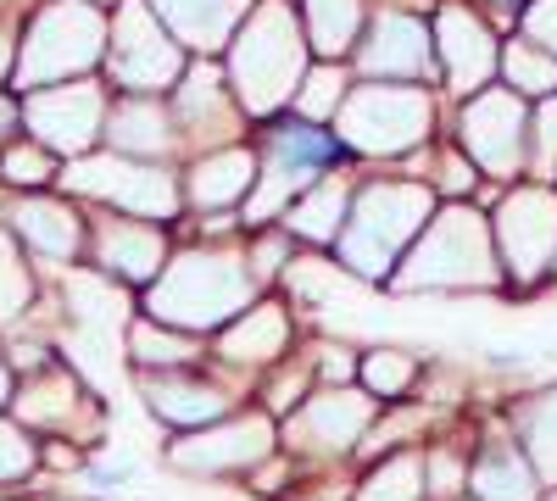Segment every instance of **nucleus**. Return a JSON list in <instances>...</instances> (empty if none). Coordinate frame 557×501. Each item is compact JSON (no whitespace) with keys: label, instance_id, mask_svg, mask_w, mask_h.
<instances>
[{"label":"nucleus","instance_id":"obj_1","mask_svg":"<svg viewBox=\"0 0 557 501\" xmlns=\"http://www.w3.org/2000/svg\"><path fill=\"white\" fill-rule=\"evenodd\" d=\"M257 306V273L235 246H190L173 251L162 279L146 290V317L184 335H218Z\"/></svg>","mask_w":557,"mask_h":501},{"label":"nucleus","instance_id":"obj_2","mask_svg":"<svg viewBox=\"0 0 557 501\" xmlns=\"http://www.w3.org/2000/svg\"><path fill=\"white\" fill-rule=\"evenodd\" d=\"M307 28L285 0H257L246 23L228 39V89L246 117H273L278 107L296 101V89L307 78Z\"/></svg>","mask_w":557,"mask_h":501},{"label":"nucleus","instance_id":"obj_3","mask_svg":"<svg viewBox=\"0 0 557 501\" xmlns=\"http://www.w3.org/2000/svg\"><path fill=\"white\" fill-rule=\"evenodd\" d=\"M496 285H507V279L496 262L491 217L469 201L435 206L424 235L412 240V251L391 273V290H401V296H412V290H496Z\"/></svg>","mask_w":557,"mask_h":501},{"label":"nucleus","instance_id":"obj_4","mask_svg":"<svg viewBox=\"0 0 557 501\" xmlns=\"http://www.w3.org/2000/svg\"><path fill=\"white\" fill-rule=\"evenodd\" d=\"M435 217V185L424 178H380L351 196V217L341 229V267L357 279H385L401 267L412 240L424 235V223Z\"/></svg>","mask_w":557,"mask_h":501},{"label":"nucleus","instance_id":"obj_5","mask_svg":"<svg viewBox=\"0 0 557 501\" xmlns=\"http://www.w3.org/2000/svg\"><path fill=\"white\" fill-rule=\"evenodd\" d=\"M107 39H112V23L101 7H89V0H45L34 23L23 28L12 84L23 96L51 84H73L96 62H107Z\"/></svg>","mask_w":557,"mask_h":501},{"label":"nucleus","instance_id":"obj_6","mask_svg":"<svg viewBox=\"0 0 557 501\" xmlns=\"http://www.w3.org/2000/svg\"><path fill=\"white\" fill-rule=\"evenodd\" d=\"M435 101L424 84H351L335 140L357 156H407L430 140Z\"/></svg>","mask_w":557,"mask_h":501},{"label":"nucleus","instance_id":"obj_7","mask_svg":"<svg viewBox=\"0 0 557 501\" xmlns=\"http://www.w3.org/2000/svg\"><path fill=\"white\" fill-rule=\"evenodd\" d=\"M62 185L84 201H101L123 217H139V223H168L178 217L184 206V185L178 173H168L162 162H134V156H117V151H89L78 156L73 167H62Z\"/></svg>","mask_w":557,"mask_h":501},{"label":"nucleus","instance_id":"obj_8","mask_svg":"<svg viewBox=\"0 0 557 501\" xmlns=\"http://www.w3.org/2000/svg\"><path fill=\"white\" fill-rule=\"evenodd\" d=\"M491 240L507 285H541L557 273V190L552 185H513L491 212Z\"/></svg>","mask_w":557,"mask_h":501},{"label":"nucleus","instance_id":"obj_9","mask_svg":"<svg viewBox=\"0 0 557 501\" xmlns=\"http://www.w3.org/2000/svg\"><path fill=\"white\" fill-rule=\"evenodd\" d=\"M184 45L162 28V17L146 7V0H117L112 17V39H107V78L128 96H162V89H178L184 78Z\"/></svg>","mask_w":557,"mask_h":501},{"label":"nucleus","instance_id":"obj_10","mask_svg":"<svg viewBox=\"0 0 557 501\" xmlns=\"http://www.w3.org/2000/svg\"><path fill=\"white\" fill-rule=\"evenodd\" d=\"M335 146L341 140H330V134L312 128V123H278V128H268L257 190L246 201V223H268L278 212H290V201H301L323 178V162L335 156Z\"/></svg>","mask_w":557,"mask_h":501},{"label":"nucleus","instance_id":"obj_11","mask_svg":"<svg viewBox=\"0 0 557 501\" xmlns=\"http://www.w3.org/2000/svg\"><path fill=\"white\" fill-rule=\"evenodd\" d=\"M457 140H462V156H469L485 178L513 185L519 173H530V107L507 84L480 89L457 117Z\"/></svg>","mask_w":557,"mask_h":501},{"label":"nucleus","instance_id":"obj_12","mask_svg":"<svg viewBox=\"0 0 557 501\" xmlns=\"http://www.w3.org/2000/svg\"><path fill=\"white\" fill-rule=\"evenodd\" d=\"M107 112H112V101L96 78H73V84H51V89L23 96L28 140L67 162L89 156L96 140H107Z\"/></svg>","mask_w":557,"mask_h":501},{"label":"nucleus","instance_id":"obj_13","mask_svg":"<svg viewBox=\"0 0 557 501\" xmlns=\"http://www.w3.org/2000/svg\"><path fill=\"white\" fill-rule=\"evenodd\" d=\"M278 446V429L268 413H228L196 435H184L168 446V463L178 474H201V479H223V474H257Z\"/></svg>","mask_w":557,"mask_h":501},{"label":"nucleus","instance_id":"obj_14","mask_svg":"<svg viewBox=\"0 0 557 501\" xmlns=\"http://www.w3.org/2000/svg\"><path fill=\"white\" fill-rule=\"evenodd\" d=\"M374 418H380V401L357 385L312 390L285 418V446L301 451V458H346V451H357L368 440Z\"/></svg>","mask_w":557,"mask_h":501},{"label":"nucleus","instance_id":"obj_15","mask_svg":"<svg viewBox=\"0 0 557 501\" xmlns=\"http://www.w3.org/2000/svg\"><path fill=\"white\" fill-rule=\"evenodd\" d=\"M357 67L368 84H418L435 73V28L412 12H380L357 45Z\"/></svg>","mask_w":557,"mask_h":501},{"label":"nucleus","instance_id":"obj_16","mask_svg":"<svg viewBox=\"0 0 557 501\" xmlns=\"http://www.w3.org/2000/svg\"><path fill=\"white\" fill-rule=\"evenodd\" d=\"M435 57H441V73L446 84L457 89V96H480V89H491V73L502 67V51L491 28L469 12V7H441L435 17Z\"/></svg>","mask_w":557,"mask_h":501},{"label":"nucleus","instance_id":"obj_17","mask_svg":"<svg viewBox=\"0 0 557 501\" xmlns=\"http://www.w3.org/2000/svg\"><path fill=\"white\" fill-rule=\"evenodd\" d=\"M89 251H96V262L107 273H117V279L128 285H157L162 279V267H168V235H162V223H139V217H96V229H89Z\"/></svg>","mask_w":557,"mask_h":501},{"label":"nucleus","instance_id":"obj_18","mask_svg":"<svg viewBox=\"0 0 557 501\" xmlns=\"http://www.w3.org/2000/svg\"><path fill=\"white\" fill-rule=\"evenodd\" d=\"M240 101H235V89H228V78L201 62V67H184L178 78V107H173V123L178 134H196L201 146L223 151V146H235V128H240Z\"/></svg>","mask_w":557,"mask_h":501},{"label":"nucleus","instance_id":"obj_19","mask_svg":"<svg viewBox=\"0 0 557 501\" xmlns=\"http://www.w3.org/2000/svg\"><path fill=\"white\" fill-rule=\"evenodd\" d=\"M139 390H146L151 413H157L162 424L184 429V435H196V429H207V424H218V418L235 413V396H228L223 385H212V379H201V374H190V368L139 374Z\"/></svg>","mask_w":557,"mask_h":501},{"label":"nucleus","instance_id":"obj_20","mask_svg":"<svg viewBox=\"0 0 557 501\" xmlns=\"http://www.w3.org/2000/svg\"><path fill=\"white\" fill-rule=\"evenodd\" d=\"M257 167H262V156L246 151V146L201 151L196 167L184 173V201L201 206V212H228V206H240V201H251V190H257Z\"/></svg>","mask_w":557,"mask_h":501},{"label":"nucleus","instance_id":"obj_21","mask_svg":"<svg viewBox=\"0 0 557 501\" xmlns=\"http://www.w3.org/2000/svg\"><path fill=\"white\" fill-rule=\"evenodd\" d=\"M12 235L23 240V251H34L39 262H73L84 251V217L57 201V196H17L12 206Z\"/></svg>","mask_w":557,"mask_h":501},{"label":"nucleus","instance_id":"obj_22","mask_svg":"<svg viewBox=\"0 0 557 501\" xmlns=\"http://www.w3.org/2000/svg\"><path fill=\"white\" fill-rule=\"evenodd\" d=\"M290 351V312L285 301H257L246 306L228 329H218V356L228 368H268Z\"/></svg>","mask_w":557,"mask_h":501},{"label":"nucleus","instance_id":"obj_23","mask_svg":"<svg viewBox=\"0 0 557 501\" xmlns=\"http://www.w3.org/2000/svg\"><path fill=\"white\" fill-rule=\"evenodd\" d=\"M146 7L162 17V28L184 45V51H223L235 28L246 23V0H146Z\"/></svg>","mask_w":557,"mask_h":501},{"label":"nucleus","instance_id":"obj_24","mask_svg":"<svg viewBox=\"0 0 557 501\" xmlns=\"http://www.w3.org/2000/svg\"><path fill=\"white\" fill-rule=\"evenodd\" d=\"M107 146L117 156H134V162H162L178 146V123H173V112L162 101L128 96V101H117L107 112Z\"/></svg>","mask_w":557,"mask_h":501},{"label":"nucleus","instance_id":"obj_25","mask_svg":"<svg viewBox=\"0 0 557 501\" xmlns=\"http://www.w3.org/2000/svg\"><path fill=\"white\" fill-rule=\"evenodd\" d=\"M17 424L34 435V429H45V435H73V424H78V413H89V396H84V385L67 374V368H39L23 390H17Z\"/></svg>","mask_w":557,"mask_h":501},{"label":"nucleus","instance_id":"obj_26","mask_svg":"<svg viewBox=\"0 0 557 501\" xmlns=\"http://www.w3.org/2000/svg\"><path fill=\"white\" fill-rule=\"evenodd\" d=\"M541 474L530 463V451L519 440H507V435H491L480 446V458L469 468V490L474 501H541Z\"/></svg>","mask_w":557,"mask_h":501},{"label":"nucleus","instance_id":"obj_27","mask_svg":"<svg viewBox=\"0 0 557 501\" xmlns=\"http://www.w3.org/2000/svg\"><path fill=\"white\" fill-rule=\"evenodd\" d=\"M351 185L335 173V178H318V185L301 196V201H290V212H285V235H301V240H312V246H335L341 240V229H346V217H351Z\"/></svg>","mask_w":557,"mask_h":501},{"label":"nucleus","instance_id":"obj_28","mask_svg":"<svg viewBox=\"0 0 557 501\" xmlns=\"http://www.w3.org/2000/svg\"><path fill=\"white\" fill-rule=\"evenodd\" d=\"M301 28L312 57L341 62L351 45H362V0H301Z\"/></svg>","mask_w":557,"mask_h":501},{"label":"nucleus","instance_id":"obj_29","mask_svg":"<svg viewBox=\"0 0 557 501\" xmlns=\"http://www.w3.org/2000/svg\"><path fill=\"white\" fill-rule=\"evenodd\" d=\"M128 356L139 374H168V368H190L201 356V335H184V329H168L157 317H139L128 329Z\"/></svg>","mask_w":557,"mask_h":501},{"label":"nucleus","instance_id":"obj_30","mask_svg":"<svg viewBox=\"0 0 557 501\" xmlns=\"http://www.w3.org/2000/svg\"><path fill=\"white\" fill-rule=\"evenodd\" d=\"M502 78L519 101H552L557 96V57L530 45V39H513L502 51Z\"/></svg>","mask_w":557,"mask_h":501},{"label":"nucleus","instance_id":"obj_31","mask_svg":"<svg viewBox=\"0 0 557 501\" xmlns=\"http://www.w3.org/2000/svg\"><path fill=\"white\" fill-rule=\"evenodd\" d=\"M357 501H430L424 458L418 451H391L380 468H368V479L357 485Z\"/></svg>","mask_w":557,"mask_h":501},{"label":"nucleus","instance_id":"obj_32","mask_svg":"<svg viewBox=\"0 0 557 501\" xmlns=\"http://www.w3.org/2000/svg\"><path fill=\"white\" fill-rule=\"evenodd\" d=\"M519 435H524L519 446L530 451L535 474L541 479H557V385L541 390V396H530L519 406Z\"/></svg>","mask_w":557,"mask_h":501},{"label":"nucleus","instance_id":"obj_33","mask_svg":"<svg viewBox=\"0 0 557 501\" xmlns=\"http://www.w3.org/2000/svg\"><path fill=\"white\" fill-rule=\"evenodd\" d=\"M346 96H351L346 67H341V62H318V67H307V78H301V89H296L290 107H296L301 123H335L341 107H346Z\"/></svg>","mask_w":557,"mask_h":501},{"label":"nucleus","instance_id":"obj_34","mask_svg":"<svg viewBox=\"0 0 557 501\" xmlns=\"http://www.w3.org/2000/svg\"><path fill=\"white\" fill-rule=\"evenodd\" d=\"M357 379H362V390L374 401H401L412 390V379H418V356L401 351V346H374L357 362Z\"/></svg>","mask_w":557,"mask_h":501},{"label":"nucleus","instance_id":"obj_35","mask_svg":"<svg viewBox=\"0 0 557 501\" xmlns=\"http://www.w3.org/2000/svg\"><path fill=\"white\" fill-rule=\"evenodd\" d=\"M34 301V273L23 262V240L0 223V329L12 324V317H23Z\"/></svg>","mask_w":557,"mask_h":501},{"label":"nucleus","instance_id":"obj_36","mask_svg":"<svg viewBox=\"0 0 557 501\" xmlns=\"http://www.w3.org/2000/svg\"><path fill=\"white\" fill-rule=\"evenodd\" d=\"M0 178H7L12 190H23V196H39L51 178H62V162L45 146H34V140H12L7 151H0Z\"/></svg>","mask_w":557,"mask_h":501},{"label":"nucleus","instance_id":"obj_37","mask_svg":"<svg viewBox=\"0 0 557 501\" xmlns=\"http://www.w3.org/2000/svg\"><path fill=\"white\" fill-rule=\"evenodd\" d=\"M530 178L535 185L557 178V96L535 101V112H530Z\"/></svg>","mask_w":557,"mask_h":501},{"label":"nucleus","instance_id":"obj_38","mask_svg":"<svg viewBox=\"0 0 557 501\" xmlns=\"http://www.w3.org/2000/svg\"><path fill=\"white\" fill-rule=\"evenodd\" d=\"M39 468V440L17 424V418H0V485H23Z\"/></svg>","mask_w":557,"mask_h":501},{"label":"nucleus","instance_id":"obj_39","mask_svg":"<svg viewBox=\"0 0 557 501\" xmlns=\"http://www.w3.org/2000/svg\"><path fill=\"white\" fill-rule=\"evenodd\" d=\"M424 490H430L435 501H451V496H462V490H469V463H462L451 446H435V451H424Z\"/></svg>","mask_w":557,"mask_h":501},{"label":"nucleus","instance_id":"obj_40","mask_svg":"<svg viewBox=\"0 0 557 501\" xmlns=\"http://www.w3.org/2000/svg\"><path fill=\"white\" fill-rule=\"evenodd\" d=\"M312 379H318V390H341V385H351V379H357L351 351H346V346H318V351H312Z\"/></svg>","mask_w":557,"mask_h":501},{"label":"nucleus","instance_id":"obj_41","mask_svg":"<svg viewBox=\"0 0 557 501\" xmlns=\"http://www.w3.org/2000/svg\"><path fill=\"white\" fill-rule=\"evenodd\" d=\"M246 262H251V273H257V285L273 279V273L290 262V235H262V240L246 251Z\"/></svg>","mask_w":557,"mask_h":501},{"label":"nucleus","instance_id":"obj_42","mask_svg":"<svg viewBox=\"0 0 557 501\" xmlns=\"http://www.w3.org/2000/svg\"><path fill=\"white\" fill-rule=\"evenodd\" d=\"M524 39L557 57V0H530V12H524Z\"/></svg>","mask_w":557,"mask_h":501},{"label":"nucleus","instance_id":"obj_43","mask_svg":"<svg viewBox=\"0 0 557 501\" xmlns=\"http://www.w3.org/2000/svg\"><path fill=\"white\" fill-rule=\"evenodd\" d=\"M17 45H23V34L12 23H0V84L17 73Z\"/></svg>","mask_w":557,"mask_h":501},{"label":"nucleus","instance_id":"obj_44","mask_svg":"<svg viewBox=\"0 0 557 501\" xmlns=\"http://www.w3.org/2000/svg\"><path fill=\"white\" fill-rule=\"evenodd\" d=\"M128 474H134V463H128V458H101L96 468H89V479H101V485H123Z\"/></svg>","mask_w":557,"mask_h":501},{"label":"nucleus","instance_id":"obj_45","mask_svg":"<svg viewBox=\"0 0 557 501\" xmlns=\"http://www.w3.org/2000/svg\"><path fill=\"white\" fill-rule=\"evenodd\" d=\"M12 401H17V385H12V362L0 356V413H7Z\"/></svg>","mask_w":557,"mask_h":501},{"label":"nucleus","instance_id":"obj_46","mask_svg":"<svg viewBox=\"0 0 557 501\" xmlns=\"http://www.w3.org/2000/svg\"><path fill=\"white\" fill-rule=\"evenodd\" d=\"M28 501H67V496H28Z\"/></svg>","mask_w":557,"mask_h":501},{"label":"nucleus","instance_id":"obj_47","mask_svg":"<svg viewBox=\"0 0 557 501\" xmlns=\"http://www.w3.org/2000/svg\"><path fill=\"white\" fill-rule=\"evenodd\" d=\"M491 7H519V0H491Z\"/></svg>","mask_w":557,"mask_h":501},{"label":"nucleus","instance_id":"obj_48","mask_svg":"<svg viewBox=\"0 0 557 501\" xmlns=\"http://www.w3.org/2000/svg\"><path fill=\"white\" fill-rule=\"evenodd\" d=\"M89 7H101V12H107V7H112V0H89Z\"/></svg>","mask_w":557,"mask_h":501},{"label":"nucleus","instance_id":"obj_49","mask_svg":"<svg viewBox=\"0 0 557 501\" xmlns=\"http://www.w3.org/2000/svg\"><path fill=\"white\" fill-rule=\"evenodd\" d=\"M541 501H557V490H546V496H541Z\"/></svg>","mask_w":557,"mask_h":501}]
</instances>
